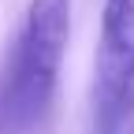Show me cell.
I'll use <instances>...</instances> for the list:
<instances>
[{"label": "cell", "instance_id": "obj_1", "mask_svg": "<svg viewBox=\"0 0 134 134\" xmlns=\"http://www.w3.org/2000/svg\"><path fill=\"white\" fill-rule=\"evenodd\" d=\"M71 41V0H30L0 63V134H30L45 123Z\"/></svg>", "mask_w": 134, "mask_h": 134}, {"label": "cell", "instance_id": "obj_2", "mask_svg": "<svg viewBox=\"0 0 134 134\" xmlns=\"http://www.w3.org/2000/svg\"><path fill=\"white\" fill-rule=\"evenodd\" d=\"M130 123H134V0H104L93 56V130L123 134Z\"/></svg>", "mask_w": 134, "mask_h": 134}]
</instances>
